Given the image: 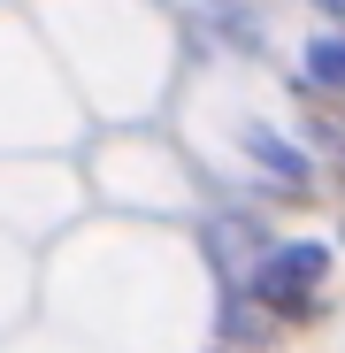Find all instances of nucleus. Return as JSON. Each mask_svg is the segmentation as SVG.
<instances>
[{
	"label": "nucleus",
	"instance_id": "f257e3e1",
	"mask_svg": "<svg viewBox=\"0 0 345 353\" xmlns=\"http://www.w3.org/2000/svg\"><path fill=\"white\" fill-rule=\"evenodd\" d=\"M330 269H337V246L330 239H276L253 269H246V300L284 330V338H300L315 323H330Z\"/></svg>",
	"mask_w": 345,
	"mask_h": 353
},
{
	"label": "nucleus",
	"instance_id": "f03ea898",
	"mask_svg": "<svg viewBox=\"0 0 345 353\" xmlns=\"http://www.w3.org/2000/svg\"><path fill=\"white\" fill-rule=\"evenodd\" d=\"M276 246V230L261 208H207L200 215V261L222 276V284H246V269Z\"/></svg>",
	"mask_w": 345,
	"mask_h": 353
},
{
	"label": "nucleus",
	"instance_id": "7ed1b4c3",
	"mask_svg": "<svg viewBox=\"0 0 345 353\" xmlns=\"http://www.w3.org/2000/svg\"><path fill=\"white\" fill-rule=\"evenodd\" d=\"M215 338H222L230 353H269L284 330H276V323H269V315L246 300L238 284H222V300H215Z\"/></svg>",
	"mask_w": 345,
	"mask_h": 353
},
{
	"label": "nucleus",
	"instance_id": "20e7f679",
	"mask_svg": "<svg viewBox=\"0 0 345 353\" xmlns=\"http://www.w3.org/2000/svg\"><path fill=\"white\" fill-rule=\"evenodd\" d=\"M300 85H315L322 100L345 108V39H337V31H315V39H307V54H300Z\"/></svg>",
	"mask_w": 345,
	"mask_h": 353
},
{
	"label": "nucleus",
	"instance_id": "39448f33",
	"mask_svg": "<svg viewBox=\"0 0 345 353\" xmlns=\"http://www.w3.org/2000/svg\"><path fill=\"white\" fill-rule=\"evenodd\" d=\"M337 246H345V215H337Z\"/></svg>",
	"mask_w": 345,
	"mask_h": 353
},
{
	"label": "nucleus",
	"instance_id": "423d86ee",
	"mask_svg": "<svg viewBox=\"0 0 345 353\" xmlns=\"http://www.w3.org/2000/svg\"><path fill=\"white\" fill-rule=\"evenodd\" d=\"M215 353H230V345H215Z\"/></svg>",
	"mask_w": 345,
	"mask_h": 353
}]
</instances>
